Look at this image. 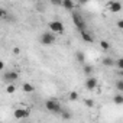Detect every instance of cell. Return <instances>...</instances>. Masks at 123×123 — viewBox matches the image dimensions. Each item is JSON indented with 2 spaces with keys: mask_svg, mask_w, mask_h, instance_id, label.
<instances>
[{
  "mask_svg": "<svg viewBox=\"0 0 123 123\" xmlns=\"http://www.w3.org/2000/svg\"><path fill=\"white\" fill-rule=\"evenodd\" d=\"M83 71H84L87 75H91V73H93V67H91V65H84V67H83Z\"/></svg>",
  "mask_w": 123,
  "mask_h": 123,
  "instance_id": "obj_17",
  "label": "cell"
},
{
  "mask_svg": "<svg viewBox=\"0 0 123 123\" xmlns=\"http://www.w3.org/2000/svg\"><path fill=\"white\" fill-rule=\"evenodd\" d=\"M114 64H116V67H117L119 70H122V68H123V59H122V58H119Z\"/></svg>",
  "mask_w": 123,
  "mask_h": 123,
  "instance_id": "obj_20",
  "label": "cell"
},
{
  "mask_svg": "<svg viewBox=\"0 0 123 123\" xmlns=\"http://www.w3.org/2000/svg\"><path fill=\"white\" fill-rule=\"evenodd\" d=\"M55 41H56L55 33H52L51 31L43 32V33L41 35V43H42V45H52V43H55Z\"/></svg>",
  "mask_w": 123,
  "mask_h": 123,
  "instance_id": "obj_2",
  "label": "cell"
},
{
  "mask_svg": "<svg viewBox=\"0 0 123 123\" xmlns=\"http://www.w3.org/2000/svg\"><path fill=\"white\" fill-rule=\"evenodd\" d=\"M61 6L65 7L67 10H73L75 7V3L73 2V0H61Z\"/></svg>",
  "mask_w": 123,
  "mask_h": 123,
  "instance_id": "obj_10",
  "label": "cell"
},
{
  "mask_svg": "<svg viewBox=\"0 0 123 123\" xmlns=\"http://www.w3.org/2000/svg\"><path fill=\"white\" fill-rule=\"evenodd\" d=\"M113 101L116 103V104H123V96L122 94H117V96H114V98H113Z\"/></svg>",
  "mask_w": 123,
  "mask_h": 123,
  "instance_id": "obj_16",
  "label": "cell"
},
{
  "mask_svg": "<svg viewBox=\"0 0 123 123\" xmlns=\"http://www.w3.org/2000/svg\"><path fill=\"white\" fill-rule=\"evenodd\" d=\"M73 22H74V25L77 26V31H84V29H86V23H84V20L81 19L80 15L74 13V15H73Z\"/></svg>",
  "mask_w": 123,
  "mask_h": 123,
  "instance_id": "obj_6",
  "label": "cell"
},
{
  "mask_svg": "<svg viewBox=\"0 0 123 123\" xmlns=\"http://www.w3.org/2000/svg\"><path fill=\"white\" fill-rule=\"evenodd\" d=\"M103 65H104V67H113V65H114L113 58H111V56H106V58L103 59Z\"/></svg>",
  "mask_w": 123,
  "mask_h": 123,
  "instance_id": "obj_13",
  "label": "cell"
},
{
  "mask_svg": "<svg viewBox=\"0 0 123 123\" xmlns=\"http://www.w3.org/2000/svg\"><path fill=\"white\" fill-rule=\"evenodd\" d=\"M62 117H64V119H70V114H65V113H64V114H62Z\"/></svg>",
  "mask_w": 123,
  "mask_h": 123,
  "instance_id": "obj_28",
  "label": "cell"
},
{
  "mask_svg": "<svg viewBox=\"0 0 123 123\" xmlns=\"http://www.w3.org/2000/svg\"><path fill=\"white\" fill-rule=\"evenodd\" d=\"M75 59L78 61L80 64H84V62H86V54L81 52V51H78V52L75 54Z\"/></svg>",
  "mask_w": 123,
  "mask_h": 123,
  "instance_id": "obj_12",
  "label": "cell"
},
{
  "mask_svg": "<svg viewBox=\"0 0 123 123\" xmlns=\"http://www.w3.org/2000/svg\"><path fill=\"white\" fill-rule=\"evenodd\" d=\"M5 16H6V12H5V10H2V9H0V20H2V19H3Z\"/></svg>",
  "mask_w": 123,
  "mask_h": 123,
  "instance_id": "obj_23",
  "label": "cell"
},
{
  "mask_svg": "<svg viewBox=\"0 0 123 123\" xmlns=\"http://www.w3.org/2000/svg\"><path fill=\"white\" fill-rule=\"evenodd\" d=\"M22 90H23L25 93H33L35 87H33L31 83H23V84H22Z\"/></svg>",
  "mask_w": 123,
  "mask_h": 123,
  "instance_id": "obj_11",
  "label": "cell"
},
{
  "mask_svg": "<svg viewBox=\"0 0 123 123\" xmlns=\"http://www.w3.org/2000/svg\"><path fill=\"white\" fill-rule=\"evenodd\" d=\"M84 104H86L87 107H93V106H94V101H93L91 98H88V100H86V101H84Z\"/></svg>",
  "mask_w": 123,
  "mask_h": 123,
  "instance_id": "obj_21",
  "label": "cell"
},
{
  "mask_svg": "<svg viewBox=\"0 0 123 123\" xmlns=\"http://www.w3.org/2000/svg\"><path fill=\"white\" fill-rule=\"evenodd\" d=\"M117 28H119V29L123 28V20H119V22H117Z\"/></svg>",
  "mask_w": 123,
  "mask_h": 123,
  "instance_id": "obj_25",
  "label": "cell"
},
{
  "mask_svg": "<svg viewBox=\"0 0 123 123\" xmlns=\"http://www.w3.org/2000/svg\"><path fill=\"white\" fill-rule=\"evenodd\" d=\"M86 87H87L90 91L96 90V88L98 87V80H97L96 77H93V75H88L87 80H86Z\"/></svg>",
  "mask_w": 123,
  "mask_h": 123,
  "instance_id": "obj_5",
  "label": "cell"
},
{
  "mask_svg": "<svg viewBox=\"0 0 123 123\" xmlns=\"http://www.w3.org/2000/svg\"><path fill=\"white\" fill-rule=\"evenodd\" d=\"M107 9L111 13H119L122 10V3L117 2V0H111V2H109V5H107Z\"/></svg>",
  "mask_w": 123,
  "mask_h": 123,
  "instance_id": "obj_7",
  "label": "cell"
},
{
  "mask_svg": "<svg viewBox=\"0 0 123 123\" xmlns=\"http://www.w3.org/2000/svg\"><path fill=\"white\" fill-rule=\"evenodd\" d=\"M45 107H46L48 111H52V113H59V111H61V104H59V101H58L56 98H49V100H46Z\"/></svg>",
  "mask_w": 123,
  "mask_h": 123,
  "instance_id": "obj_1",
  "label": "cell"
},
{
  "mask_svg": "<svg viewBox=\"0 0 123 123\" xmlns=\"http://www.w3.org/2000/svg\"><path fill=\"white\" fill-rule=\"evenodd\" d=\"M12 52H13V55H19V54H20V48H18V46H15Z\"/></svg>",
  "mask_w": 123,
  "mask_h": 123,
  "instance_id": "obj_22",
  "label": "cell"
},
{
  "mask_svg": "<svg viewBox=\"0 0 123 123\" xmlns=\"http://www.w3.org/2000/svg\"><path fill=\"white\" fill-rule=\"evenodd\" d=\"M49 31L52 33H62L64 32V23L59 20H52L49 22Z\"/></svg>",
  "mask_w": 123,
  "mask_h": 123,
  "instance_id": "obj_3",
  "label": "cell"
},
{
  "mask_svg": "<svg viewBox=\"0 0 123 123\" xmlns=\"http://www.w3.org/2000/svg\"><path fill=\"white\" fill-rule=\"evenodd\" d=\"M116 88H117V91H123V80H119L116 83Z\"/></svg>",
  "mask_w": 123,
  "mask_h": 123,
  "instance_id": "obj_19",
  "label": "cell"
},
{
  "mask_svg": "<svg viewBox=\"0 0 123 123\" xmlns=\"http://www.w3.org/2000/svg\"><path fill=\"white\" fill-rule=\"evenodd\" d=\"M78 3H80V5H87L88 0H78Z\"/></svg>",
  "mask_w": 123,
  "mask_h": 123,
  "instance_id": "obj_26",
  "label": "cell"
},
{
  "mask_svg": "<svg viewBox=\"0 0 123 123\" xmlns=\"http://www.w3.org/2000/svg\"><path fill=\"white\" fill-rule=\"evenodd\" d=\"M13 116L19 120H23V119H28L29 117V109H23V107H19L13 111Z\"/></svg>",
  "mask_w": 123,
  "mask_h": 123,
  "instance_id": "obj_4",
  "label": "cell"
},
{
  "mask_svg": "<svg viewBox=\"0 0 123 123\" xmlns=\"http://www.w3.org/2000/svg\"><path fill=\"white\" fill-rule=\"evenodd\" d=\"M52 3H55V5H61V0H51Z\"/></svg>",
  "mask_w": 123,
  "mask_h": 123,
  "instance_id": "obj_27",
  "label": "cell"
},
{
  "mask_svg": "<svg viewBox=\"0 0 123 123\" xmlns=\"http://www.w3.org/2000/svg\"><path fill=\"white\" fill-rule=\"evenodd\" d=\"M78 98H80V94H78L77 91H71L70 96H68V100H70V101H77Z\"/></svg>",
  "mask_w": 123,
  "mask_h": 123,
  "instance_id": "obj_14",
  "label": "cell"
},
{
  "mask_svg": "<svg viewBox=\"0 0 123 123\" xmlns=\"http://www.w3.org/2000/svg\"><path fill=\"white\" fill-rule=\"evenodd\" d=\"M5 61H2V59H0V71H2V70H5Z\"/></svg>",
  "mask_w": 123,
  "mask_h": 123,
  "instance_id": "obj_24",
  "label": "cell"
},
{
  "mask_svg": "<svg viewBox=\"0 0 123 123\" xmlns=\"http://www.w3.org/2000/svg\"><path fill=\"white\" fill-rule=\"evenodd\" d=\"M80 33H81V38H83V41L84 42H88V43H93L94 42V38H93V35L87 31V29H84V31H80Z\"/></svg>",
  "mask_w": 123,
  "mask_h": 123,
  "instance_id": "obj_9",
  "label": "cell"
},
{
  "mask_svg": "<svg viewBox=\"0 0 123 123\" xmlns=\"http://www.w3.org/2000/svg\"><path fill=\"white\" fill-rule=\"evenodd\" d=\"M19 78V73L18 71H7L5 75H3V80L6 81V83H13V81H16Z\"/></svg>",
  "mask_w": 123,
  "mask_h": 123,
  "instance_id": "obj_8",
  "label": "cell"
},
{
  "mask_svg": "<svg viewBox=\"0 0 123 123\" xmlns=\"http://www.w3.org/2000/svg\"><path fill=\"white\" fill-rule=\"evenodd\" d=\"M6 91H7V94H13V93L16 91V86H15V84H12V83H7Z\"/></svg>",
  "mask_w": 123,
  "mask_h": 123,
  "instance_id": "obj_15",
  "label": "cell"
},
{
  "mask_svg": "<svg viewBox=\"0 0 123 123\" xmlns=\"http://www.w3.org/2000/svg\"><path fill=\"white\" fill-rule=\"evenodd\" d=\"M100 46H101V49H104V51H107V49L110 48V43H109L107 41H100Z\"/></svg>",
  "mask_w": 123,
  "mask_h": 123,
  "instance_id": "obj_18",
  "label": "cell"
}]
</instances>
